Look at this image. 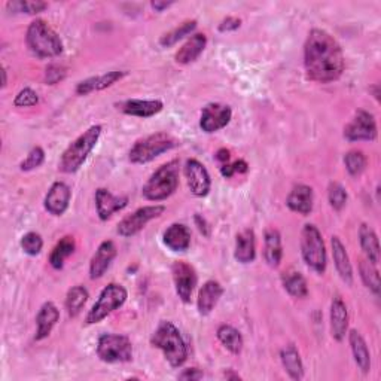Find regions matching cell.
<instances>
[{"label": "cell", "mask_w": 381, "mask_h": 381, "mask_svg": "<svg viewBox=\"0 0 381 381\" xmlns=\"http://www.w3.org/2000/svg\"><path fill=\"white\" fill-rule=\"evenodd\" d=\"M304 66L309 79L329 84L340 79L346 62L336 39L322 28H313L304 45Z\"/></svg>", "instance_id": "cell-1"}, {"label": "cell", "mask_w": 381, "mask_h": 381, "mask_svg": "<svg viewBox=\"0 0 381 381\" xmlns=\"http://www.w3.org/2000/svg\"><path fill=\"white\" fill-rule=\"evenodd\" d=\"M151 344L163 351L173 368H179L188 358V348L179 329L171 322H161L151 336Z\"/></svg>", "instance_id": "cell-2"}, {"label": "cell", "mask_w": 381, "mask_h": 381, "mask_svg": "<svg viewBox=\"0 0 381 381\" xmlns=\"http://www.w3.org/2000/svg\"><path fill=\"white\" fill-rule=\"evenodd\" d=\"M101 125H93L81 135L75 142H72L67 149L63 152L58 169L63 173H76L86 161L88 155L96 148V144L101 136Z\"/></svg>", "instance_id": "cell-3"}, {"label": "cell", "mask_w": 381, "mask_h": 381, "mask_svg": "<svg viewBox=\"0 0 381 381\" xmlns=\"http://www.w3.org/2000/svg\"><path fill=\"white\" fill-rule=\"evenodd\" d=\"M27 47L39 58H52L63 52V42L43 20H35L27 28Z\"/></svg>", "instance_id": "cell-4"}, {"label": "cell", "mask_w": 381, "mask_h": 381, "mask_svg": "<svg viewBox=\"0 0 381 381\" xmlns=\"http://www.w3.org/2000/svg\"><path fill=\"white\" fill-rule=\"evenodd\" d=\"M179 186V161L173 159L161 166L149 181L144 183L142 193L149 201H163L174 194Z\"/></svg>", "instance_id": "cell-5"}, {"label": "cell", "mask_w": 381, "mask_h": 381, "mask_svg": "<svg viewBox=\"0 0 381 381\" xmlns=\"http://www.w3.org/2000/svg\"><path fill=\"white\" fill-rule=\"evenodd\" d=\"M179 144V140L167 133H155L135 143L130 151V161L135 164L151 163L161 154L169 152Z\"/></svg>", "instance_id": "cell-6"}, {"label": "cell", "mask_w": 381, "mask_h": 381, "mask_svg": "<svg viewBox=\"0 0 381 381\" xmlns=\"http://www.w3.org/2000/svg\"><path fill=\"white\" fill-rule=\"evenodd\" d=\"M301 254L309 268L317 274L326 270V249L320 231L313 224H307L301 232Z\"/></svg>", "instance_id": "cell-7"}, {"label": "cell", "mask_w": 381, "mask_h": 381, "mask_svg": "<svg viewBox=\"0 0 381 381\" xmlns=\"http://www.w3.org/2000/svg\"><path fill=\"white\" fill-rule=\"evenodd\" d=\"M127 297H128L127 289L123 285L118 283L108 285L103 290H101V294L96 301V304L93 305L90 313L86 314L85 322L88 325L98 324V322L106 319L110 313L123 307L124 302L127 301Z\"/></svg>", "instance_id": "cell-8"}, {"label": "cell", "mask_w": 381, "mask_h": 381, "mask_svg": "<svg viewBox=\"0 0 381 381\" xmlns=\"http://www.w3.org/2000/svg\"><path fill=\"white\" fill-rule=\"evenodd\" d=\"M97 355L106 363H125L133 359V346L125 335L103 334L97 343Z\"/></svg>", "instance_id": "cell-9"}, {"label": "cell", "mask_w": 381, "mask_h": 381, "mask_svg": "<svg viewBox=\"0 0 381 381\" xmlns=\"http://www.w3.org/2000/svg\"><path fill=\"white\" fill-rule=\"evenodd\" d=\"M164 212H166V207L159 206V204H157V206L142 207L123 219V221L118 224V234L125 239L133 237L146 227V224L151 222L155 217H159Z\"/></svg>", "instance_id": "cell-10"}, {"label": "cell", "mask_w": 381, "mask_h": 381, "mask_svg": "<svg viewBox=\"0 0 381 381\" xmlns=\"http://www.w3.org/2000/svg\"><path fill=\"white\" fill-rule=\"evenodd\" d=\"M344 137L348 142H373L377 139V123L366 110H358L346 128Z\"/></svg>", "instance_id": "cell-11"}, {"label": "cell", "mask_w": 381, "mask_h": 381, "mask_svg": "<svg viewBox=\"0 0 381 381\" xmlns=\"http://www.w3.org/2000/svg\"><path fill=\"white\" fill-rule=\"evenodd\" d=\"M171 274L174 280L176 294L185 302H190L194 288L197 286V273L193 266L185 261H176L171 266Z\"/></svg>", "instance_id": "cell-12"}, {"label": "cell", "mask_w": 381, "mask_h": 381, "mask_svg": "<svg viewBox=\"0 0 381 381\" xmlns=\"http://www.w3.org/2000/svg\"><path fill=\"white\" fill-rule=\"evenodd\" d=\"M232 118V110L228 105L222 103H209L203 108L200 127L206 133H216V131L225 128Z\"/></svg>", "instance_id": "cell-13"}, {"label": "cell", "mask_w": 381, "mask_h": 381, "mask_svg": "<svg viewBox=\"0 0 381 381\" xmlns=\"http://www.w3.org/2000/svg\"><path fill=\"white\" fill-rule=\"evenodd\" d=\"M185 178L188 186L195 197H206L210 190L212 181L207 169L198 159H188L185 164Z\"/></svg>", "instance_id": "cell-14"}, {"label": "cell", "mask_w": 381, "mask_h": 381, "mask_svg": "<svg viewBox=\"0 0 381 381\" xmlns=\"http://www.w3.org/2000/svg\"><path fill=\"white\" fill-rule=\"evenodd\" d=\"M127 204H128L127 197H116L105 188H100L96 190V207L97 215L101 221H108V219L112 217L116 212L125 209Z\"/></svg>", "instance_id": "cell-15"}, {"label": "cell", "mask_w": 381, "mask_h": 381, "mask_svg": "<svg viewBox=\"0 0 381 381\" xmlns=\"http://www.w3.org/2000/svg\"><path fill=\"white\" fill-rule=\"evenodd\" d=\"M72 198V190L64 182H55L50 188L45 197V209L48 213L54 216H62Z\"/></svg>", "instance_id": "cell-16"}, {"label": "cell", "mask_w": 381, "mask_h": 381, "mask_svg": "<svg viewBox=\"0 0 381 381\" xmlns=\"http://www.w3.org/2000/svg\"><path fill=\"white\" fill-rule=\"evenodd\" d=\"M123 113L137 116V118H151V116L163 110L164 105L161 100H137L131 98L116 105Z\"/></svg>", "instance_id": "cell-17"}, {"label": "cell", "mask_w": 381, "mask_h": 381, "mask_svg": "<svg viewBox=\"0 0 381 381\" xmlns=\"http://www.w3.org/2000/svg\"><path fill=\"white\" fill-rule=\"evenodd\" d=\"M115 256H116V246L113 241L105 240L103 243H100L90 262V277L93 280L103 277V274L110 267Z\"/></svg>", "instance_id": "cell-18"}, {"label": "cell", "mask_w": 381, "mask_h": 381, "mask_svg": "<svg viewBox=\"0 0 381 381\" xmlns=\"http://www.w3.org/2000/svg\"><path fill=\"white\" fill-rule=\"evenodd\" d=\"M331 331L336 341H343L348 331V310L341 297H335L331 304Z\"/></svg>", "instance_id": "cell-19"}, {"label": "cell", "mask_w": 381, "mask_h": 381, "mask_svg": "<svg viewBox=\"0 0 381 381\" xmlns=\"http://www.w3.org/2000/svg\"><path fill=\"white\" fill-rule=\"evenodd\" d=\"M286 206L295 213L310 215L313 210V189L307 185L294 186L286 198Z\"/></svg>", "instance_id": "cell-20"}, {"label": "cell", "mask_w": 381, "mask_h": 381, "mask_svg": "<svg viewBox=\"0 0 381 381\" xmlns=\"http://www.w3.org/2000/svg\"><path fill=\"white\" fill-rule=\"evenodd\" d=\"M124 76H125V72L113 70V72L103 73V75H97V76H93V78H88V79L78 84L76 94L86 96V94L94 93V91H101V90H105V88H108V86H112L115 82L121 81Z\"/></svg>", "instance_id": "cell-21"}, {"label": "cell", "mask_w": 381, "mask_h": 381, "mask_svg": "<svg viewBox=\"0 0 381 381\" xmlns=\"http://www.w3.org/2000/svg\"><path fill=\"white\" fill-rule=\"evenodd\" d=\"M222 295L224 288L221 286V283L216 280H207L198 292V301H197L198 313L203 316L210 314Z\"/></svg>", "instance_id": "cell-22"}, {"label": "cell", "mask_w": 381, "mask_h": 381, "mask_svg": "<svg viewBox=\"0 0 381 381\" xmlns=\"http://www.w3.org/2000/svg\"><path fill=\"white\" fill-rule=\"evenodd\" d=\"M331 246H332V256H334L336 271H339L341 280L346 285L351 286L353 285V268H351V262H350L344 244L341 243L339 237L334 236L331 239Z\"/></svg>", "instance_id": "cell-23"}, {"label": "cell", "mask_w": 381, "mask_h": 381, "mask_svg": "<svg viewBox=\"0 0 381 381\" xmlns=\"http://www.w3.org/2000/svg\"><path fill=\"white\" fill-rule=\"evenodd\" d=\"M58 319H60V312H58L54 302H45L40 307V310L36 317V340L38 341L47 339V336L51 334L52 328L55 326Z\"/></svg>", "instance_id": "cell-24"}, {"label": "cell", "mask_w": 381, "mask_h": 381, "mask_svg": "<svg viewBox=\"0 0 381 381\" xmlns=\"http://www.w3.org/2000/svg\"><path fill=\"white\" fill-rule=\"evenodd\" d=\"M163 241L173 252H185L190 246V231L183 224H173L164 231Z\"/></svg>", "instance_id": "cell-25"}, {"label": "cell", "mask_w": 381, "mask_h": 381, "mask_svg": "<svg viewBox=\"0 0 381 381\" xmlns=\"http://www.w3.org/2000/svg\"><path fill=\"white\" fill-rule=\"evenodd\" d=\"M207 45V38L203 33H197L190 36L185 45L176 52V63L179 64H189L195 62L197 58L203 54L204 48Z\"/></svg>", "instance_id": "cell-26"}, {"label": "cell", "mask_w": 381, "mask_h": 381, "mask_svg": "<svg viewBox=\"0 0 381 381\" xmlns=\"http://www.w3.org/2000/svg\"><path fill=\"white\" fill-rule=\"evenodd\" d=\"M263 258H266L267 263L270 267L275 268L280 266L282 258H283V246H282V236L275 228H268L266 231V236H263Z\"/></svg>", "instance_id": "cell-27"}, {"label": "cell", "mask_w": 381, "mask_h": 381, "mask_svg": "<svg viewBox=\"0 0 381 381\" xmlns=\"http://www.w3.org/2000/svg\"><path fill=\"white\" fill-rule=\"evenodd\" d=\"M234 258H236L240 263H251L255 261L256 240H255V232L252 229H244L237 236Z\"/></svg>", "instance_id": "cell-28"}, {"label": "cell", "mask_w": 381, "mask_h": 381, "mask_svg": "<svg viewBox=\"0 0 381 381\" xmlns=\"http://www.w3.org/2000/svg\"><path fill=\"white\" fill-rule=\"evenodd\" d=\"M348 343L351 347V353H353L355 362L359 366V370L366 374L371 370V355L368 346H366L363 336L358 331H350L348 334Z\"/></svg>", "instance_id": "cell-29"}, {"label": "cell", "mask_w": 381, "mask_h": 381, "mask_svg": "<svg viewBox=\"0 0 381 381\" xmlns=\"http://www.w3.org/2000/svg\"><path fill=\"white\" fill-rule=\"evenodd\" d=\"M359 241L362 251L366 255V259L373 262L374 266L380 262V244L375 231L366 224H362L359 228Z\"/></svg>", "instance_id": "cell-30"}, {"label": "cell", "mask_w": 381, "mask_h": 381, "mask_svg": "<svg viewBox=\"0 0 381 381\" xmlns=\"http://www.w3.org/2000/svg\"><path fill=\"white\" fill-rule=\"evenodd\" d=\"M280 359L286 373L292 380H301L304 377V365L300 356V351L295 346H286L280 351Z\"/></svg>", "instance_id": "cell-31"}, {"label": "cell", "mask_w": 381, "mask_h": 381, "mask_svg": "<svg viewBox=\"0 0 381 381\" xmlns=\"http://www.w3.org/2000/svg\"><path fill=\"white\" fill-rule=\"evenodd\" d=\"M217 340L224 344V347L231 351L232 355H240L244 341L241 334L231 325H221L217 328Z\"/></svg>", "instance_id": "cell-32"}, {"label": "cell", "mask_w": 381, "mask_h": 381, "mask_svg": "<svg viewBox=\"0 0 381 381\" xmlns=\"http://www.w3.org/2000/svg\"><path fill=\"white\" fill-rule=\"evenodd\" d=\"M75 247H76L75 239L70 237V236L63 237L60 241L55 244V247L52 249V252L50 255L51 267L55 270H62L64 267L66 259L70 255H73V252H75Z\"/></svg>", "instance_id": "cell-33"}, {"label": "cell", "mask_w": 381, "mask_h": 381, "mask_svg": "<svg viewBox=\"0 0 381 381\" xmlns=\"http://www.w3.org/2000/svg\"><path fill=\"white\" fill-rule=\"evenodd\" d=\"M283 286L288 290V294L294 298H305L309 295V288L301 273L298 271H288L283 274Z\"/></svg>", "instance_id": "cell-34"}, {"label": "cell", "mask_w": 381, "mask_h": 381, "mask_svg": "<svg viewBox=\"0 0 381 381\" xmlns=\"http://www.w3.org/2000/svg\"><path fill=\"white\" fill-rule=\"evenodd\" d=\"M88 290L84 286H73L66 297V309L69 316L76 317L88 301Z\"/></svg>", "instance_id": "cell-35"}, {"label": "cell", "mask_w": 381, "mask_h": 381, "mask_svg": "<svg viewBox=\"0 0 381 381\" xmlns=\"http://www.w3.org/2000/svg\"><path fill=\"white\" fill-rule=\"evenodd\" d=\"M197 28V21L195 20H189V21H185L182 23L181 25H178L176 28H173V30L167 32L164 36H161L159 39V45L164 47V48H169L171 45H174V43H178L181 39H183L185 36L190 35Z\"/></svg>", "instance_id": "cell-36"}, {"label": "cell", "mask_w": 381, "mask_h": 381, "mask_svg": "<svg viewBox=\"0 0 381 381\" xmlns=\"http://www.w3.org/2000/svg\"><path fill=\"white\" fill-rule=\"evenodd\" d=\"M359 273L363 285L368 288L373 294H380V274L377 270V266L368 259H362L359 263Z\"/></svg>", "instance_id": "cell-37"}, {"label": "cell", "mask_w": 381, "mask_h": 381, "mask_svg": "<svg viewBox=\"0 0 381 381\" xmlns=\"http://www.w3.org/2000/svg\"><path fill=\"white\" fill-rule=\"evenodd\" d=\"M344 164L351 176H359L365 171L368 161L362 151H350L344 157Z\"/></svg>", "instance_id": "cell-38"}, {"label": "cell", "mask_w": 381, "mask_h": 381, "mask_svg": "<svg viewBox=\"0 0 381 381\" xmlns=\"http://www.w3.org/2000/svg\"><path fill=\"white\" fill-rule=\"evenodd\" d=\"M328 200L331 207L336 212L343 210L347 203V190L340 185V183H331L328 189Z\"/></svg>", "instance_id": "cell-39"}, {"label": "cell", "mask_w": 381, "mask_h": 381, "mask_svg": "<svg viewBox=\"0 0 381 381\" xmlns=\"http://www.w3.org/2000/svg\"><path fill=\"white\" fill-rule=\"evenodd\" d=\"M21 247H23V251L27 255L36 256L42 251L43 240H42V237L39 236L38 232H33V231L32 232H27V234H24L23 239H21Z\"/></svg>", "instance_id": "cell-40"}, {"label": "cell", "mask_w": 381, "mask_h": 381, "mask_svg": "<svg viewBox=\"0 0 381 381\" xmlns=\"http://www.w3.org/2000/svg\"><path fill=\"white\" fill-rule=\"evenodd\" d=\"M43 161H45V152H43V149L39 148V146H36V148L28 152L27 158L20 164V169L23 171H30L40 167Z\"/></svg>", "instance_id": "cell-41"}, {"label": "cell", "mask_w": 381, "mask_h": 381, "mask_svg": "<svg viewBox=\"0 0 381 381\" xmlns=\"http://www.w3.org/2000/svg\"><path fill=\"white\" fill-rule=\"evenodd\" d=\"M8 8L13 12H25L30 13V16H35V13L45 11L48 5L45 2H9Z\"/></svg>", "instance_id": "cell-42"}, {"label": "cell", "mask_w": 381, "mask_h": 381, "mask_svg": "<svg viewBox=\"0 0 381 381\" xmlns=\"http://www.w3.org/2000/svg\"><path fill=\"white\" fill-rule=\"evenodd\" d=\"M38 101H39V97L32 88H24V90H21L17 94L16 100H13V105H16L17 108H32L38 105Z\"/></svg>", "instance_id": "cell-43"}, {"label": "cell", "mask_w": 381, "mask_h": 381, "mask_svg": "<svg viewBox=\"0 0 381 381\" xmlns=\"http://www.w3.org/2000/svg\"><path fill=\"white\" fill-rule=\"evenodd\" d=\"M249 170V164L246 163L244 159H237V161H234L232 164H224L221 167V174L224 176V178L229 179L232 178L234 174H243V173H247Z\"/></svg>", "instance_id": "cell-44"}, {"label": "cell", "mask_w": 381, "mask_h": 381, "mask_svg": "<svg viewBox=\"0 0 381 381\" xmlns=\"http://www.w3.org/2000/svg\"><path fill=\"white\" fill-rule=\"evenodd\" d=\"M64 76H66V69L62 66H57V64H51L45 73V79L50 85H55L60 81H63Z\"/></svg>", "instance_id": "cell-45"}, {"label": "cell", "mask_w": 381, "mask_h": 381, "mask_svg": "<svg viewBox=\"0 0 381 381\" xmlns=\"http://www.w3.org/2000/svg\"><path fill=\"white\" fill-rule=\"evenodd\" d=\"M241 25V20L236 18V17H227L225 20H222V23L219 24V32H234L237 30V28Z\"/></svg>", "instance_id": "cell-46"}, {"label": "cell", "mask_w": 381, "mask_h": 381, "mask_svg": "<svg viewBox=\"0 0 381 381\" xmlns=\"http://www.w3.org/2000/svg\"><path fill=\"white\" fill-rule=\"evenodd\" d=\"M203 377H204V374H203L200 370H197V368L185 370V371L179 375L181 380H200V378H203Z\"/></svg>", "instance_id": "cell-47"}, {"label": "cell", "mask_w": 381, "mask_h": 381, "mask_svg": "<svg viewBox=\"0 0 381 381\" xmlns=\"http://www.w3.org/2000/svg\"><path fill=\"white\" fill-rule=\"evenodd\" d=\"M195 224L198 225L200 232H203L204 236H206V237L210 236V228H209V225H207V222H206V219L197 215V216H195Z\"/></svg>", "instance_id": "cell-48"}, {"label": "cell", "mask_w": 381, "mask_h": 381, "mask_svg": "<svg viewBox=\"0 0 381 381\" xmlns=\"http://www.w3.org/2000/svg\"><path fill=\"white\" fill-rule=\"evenodd\" d=\"M173 2H158V0H155V2L151 4V6L157 11V12H163L164 9H167L169 6H171Z\"/></svg>", "instance_id": "cell-49"}, {"label": "cell", "mask_w": 381, "mask_h": 381, "mask_svg": "<svg viewBox=\"0 0 381 381\" xmlns=\"http://www.w3.org/2000/svg\"><path fill=\"white\" fill-rule=\"evenodd\" d=\"M216 159L217 161H222V163H228L229 159V151L228 149H219L216 152Z\"/></svg>", "instance_id": "cell-50"}, {"label": "cell", "mask_w": 381, "mask_h": 381, "mask_svg": "<svg viewBox=\"0 0 381 381\" xmlns=\"http://www.w3.org/2000/svg\"><path fill=\"white\" fill-rule=\"evenodd\" d=\"M225 378L227 380H241V377L239 375V374H236V373H232V370H228V371H225Z\"/></svg>", "instance_id": "cell-51"}, {"label": "cell", "mask_w": 381, "mask_h": 381, "mask_svg": "<svg viewBox=\"0 0 381 381\" xmlns=\"http://www.w3.org/2000/svg\"><path fill=\"white\" fill-rule=\"evenodd\" d=\"M2 76H4V84H2V85L6 86V70H5V69L2 70Z\"/></svg>", "instance_id": "cell-52"}]
</instances>
